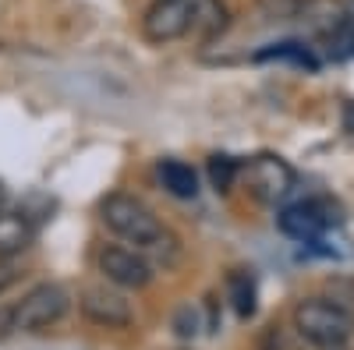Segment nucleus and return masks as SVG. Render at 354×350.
Listing matches in <instances>:
<instances>
[{"instance_id": "nucleus-1", "label": "nucleus", "mask_w": 354, "mask_h": 350, "mask_svg": "<svg viewBox=\"0 0 354 350\" xmlns=\"http://www.w3.org/2000/svg\"><path fill=\"white\" fill-rule=\"evenodd\" d=\"M100 216L117 237H124L138 251H163V248L177 244L163 230V223L156 220V213L145 202H138L135 195H110L100 206Z\"/></svg>"}, {"instance_id": "nucleus-2", "label": "nucleus", "mask_w": 354, "mask_h": 350, "mask_svg": "<svg viewBox=\"0 0 354 350\" xmlns=\"http://www.w3.org/2000/svg\"><path fill=\"white\" fill-rule=\"evenodd\" d=\"M294 333L319 350H340L354 333V315L330 298H308L294 308Z\"/></svg>"}, {"instance_id": "nucleus-3", "label": "nucleus", "mask_w": 354, "mask_h": 350, "mask_svg": "<svg viewBox=\"0 0 354 350\" xmlns=\"http://www.w3.org/2000/svg\"><path fill=\"white\" fill-rule=\"evenodd\" d=\"M68 290L57 283H39L15 304V329L21 333H39L50 329L53 322H61L68 315Z\"/></svg>"}, {"instance_id": "nucleus-4", "label": "nucleus", "mask_w": 354, "mask_h": 350, "mask_svg": "<svg viewBox=\"0 0 354 350\" xmlns=\"http://www.w3.org/2000/svg\"><path fill=\"white\" fill-rule=\"evenodd\" d=\"M241 173H245L248 195L255 202H262V206H277V202L287 198L290 188H294V166L280 156H270V153L248 159V166Z\"/></svg>"}, {"instance_id": "nucleus-5", "label": "nucleus", "mask_w": 354, "mask_h": 350, "mask_svg": "<svg viewBox=\"0 0 354 350\" xmlns=\"http://www.w3.org/2000/svg\"><path fill=\"white\" fill-rule=\"evenodd\" d=\"M337 209L330 206L326 198H305V202H294L287 206L280 216H277V226L287 233L290 241H301V244H312L319 241L322 233L330 230V223H337L340 216H333Z\"/></svg>"}, {"instance_id": "nucleus-6", "label": "nucleus", "mask_w": 354, "mask_h": 350, "mask_svg": "<svg viewBox=\"0 0 354 350\" xmlns=\"http://www.w3.org/2000/svg\"><path fill=\"white\" fill-rule=\"evenodd\" d=\"M192 32V0H153L142 14V36L149 43H174Z\"/></svg>"}, {"instance_id": "nucleus-7", "label": "nucleus", "mask_w": 354, "mask_h": 350, "mask_svg": "<svg viewBox=\"0 0 354 350\" xmlns=\"http://www.w3.org/2000/svg\"><path fill=\"white\" fill-rule=\"evenodd\" d=\"M100 273H103L106 283L121 286V290H142V286H149V280H153V266L145 262L142 251L117 248V244L100 251Z\"/></svg>"}, {"instance_id": "nucleus-8", "label": "nucleus", "mask_w": 354, "mask_h": 350, "mask_svg": "<svg viewBox=\"0 0 354 350\" xmlns=\"http://www.w3.org/2000/svg\"><path fill=\"white\" fill-rule=\"evenodd\" d=\"M82 315L93 326H103V329H124V326H131V318H135L131 304L124 301L121 290H113V283L82 290Z\"/></svg>"}, {"instance_id": "nucleus-9", "label": "nucleus", "mask_w": 354, "mask_h": 350, "mask_svg": "<svg viewBox=\"0 0 354 350\" xmlns=\"http://www.w3.org/2000/svg\"><path fill=\"white\" fill-rule=\"evenodd\" d=\"M347 18H351L347 8L337 4V0H305L301 11H298V21L305 25V32L312 39H319V43L326 39L330 32H337Z\"/></svg>"}, {"instance_id": "nucleus-10", "label": "nucleus", "mask_w": 354, "mask_h": 350, "mask_svg": "<svg viewBox=\"0 0 354 350\" xmlns=\"http://www.w3.org/2000/svg\"><path fill=\"white\" fill-rule=\"evenodd\" d=\"M36 237V223L28 220V213H0V258L21 255Z\"/></svg>"}, {"instance_id": "nucleus-11", "label": "nucleus", "mask_w": 354, "mask_h": 350, "mask_svg": "<svg viewBox=\"0 0 354 350\" xmlns=\"http://www.w3.org/2000/svg\"><path fill=\"white\" fill-rule=\"evenodd\" d=\"M192 32L198 36V43H213L227 32L223 0H192Z\"/></svg>"}, {"instance_id": "nucleus-12", "label": "nucleus", "mask_w": 354, "mask_h": 350, "mask_svg": "<svg viewBox=\"0 0 354 350\" xmlns=\"http://www.w3.org/2000/svg\"><path fill=\"white\" fill-rule=\"evenodd\" d=\"M156 177H160L163 191L174 195V198H195L198 195V173L181 159H160Z\"/></svg>"}, {"instance_id": "nucleus-13", "label": "nucleus", "mask_w": 354, "mask_h": 350, "mask_svg": "<svg viewBox=\"0 0 354 350\" xmlns=\"http://www.w3.org/2000/svg\"><path fill=\"white\" fill-rule=\"evenodd\" d=\"M255 64H266V61H287V64H298V68H305V71H319V57L312 53V46H305V43H270L266 50H259L255 57H252Z\"/></svg>"}, {"instance_id": "nucleus-14", "label": "nucleus", "mask_w": 354, "mask_h": 350, "mask_svg": "<svg viewBox=\"0 0 354 350\" xmlns=\"http://www.w3.org/2000/svg\"><path fill=\"white\" fill-rule=\"evenodd\" d=\"M227 298L234 304V311H238V318H252L255 315V280L238 269V273H230L227 280Z\"/></svg>"}, {"instance_id": "nucleus-15", "label": "nucleus", "mask_w": 354, "mask_h": 350, "mask_svg": "<svg viewBox=\"0 0 354 350\" xmlns=\"http://www.w3.org/2000/svg\"><path fill=\"white\" fill-rule=\"evenodd\" d=\"M322 50H326L330 61H351L354 57V18H347L337 32L322 39Z\"/></svg>"}, {"instance_id": "nucleus-16", "label": "nucleus", "mask_w": 354, "mask_h": 350, "mask_svg": "<svg viewBox=\"0 0 354 350\" xmlns=\"http://www.w3.org/2000/svg\"><path fill=\"white\" fill-rule=\"evenodd\" d=\"M238 173H241V163L234 159V156H209V184L216 191H230L234 181H238Z\"/></svg>"}, {"instance_id": "nucleus-17", "label": "nucleus", "mask_w": 354, "mask_h": 350, "mask_svg": "<svg viewBox=\"0 0 354 350\" xmlns=\"http://www.w3.org/2000/svg\"><path fill=\"white\" fill-rule=\"evenodd\" d=\"M305 0H255L262 21H294Z\"/></svg>"}, {"instance_id": "nucleus-18", "label": "nucleus", "mask_w": 354, "mask_h": 350, "mask_svg": "<svg viewBox=\"0 0 354 350\" xmlns=\"http://www.w3.org/2000/svg\"><path fill=\"white\" fill-rule=\"evenodd\" d=\"M262 350H294V343H287V329L283 326H270L262 340Z\"/></svg>"}, {"instance_id": "nucleus-19", "label": "nucleus", "mask_w": 354, "mask_h": 350, "mask_svg": "<svg viewBox=\"0 0 354 350\" xmlns=\"http://www.w3.org/2000/svg\"><path fill=\"white\" fill-rule=\"evenodd\" d=\"M18 280H21V269L11 266V258H0V294H8Z\"/></svg>"}, {"instance_id": "nucleus-20", "label": "nucleus", "mask_w": 354, "mask_h": 350, "mask_svg": "<svg viewBox=\"0 0 354 350\" xmlns=\"http://www.w3.org/2000/svg\"><path fill=\"white\" fill-rule=\"evenodd\" d=\"M11 333H18L15 329V304H0V340Z\"/></svg>"}, {"instance_id": "nucleus-21", "label": "nucleus", "mask_w": 354, "mask_h": 350, "mask_svg": "<svg viewBox=\"0 0 354 350\" xmlns=\"http://www.w3.org/2000/svg\"><path fill=\"white\" fill-rule=\"evenodd\" d=\"M347 131L354 135V103H347Z\"/></svg>"}, {"instance_id": "nucleus-22", "label": "nucleus", "mask_w": 354, "mask_h": 350, "mask_svg": "<svg viewBox=\"0 0 354 350\" xmlns=\"http://www.w3.org/2000/svg\"><path fill=\"white\" fill-rule=\"evenodd\" d=\"M4 206H8V191L0 188V213H4Z\"/></svg>"}, {"instance_id": "nucleus-23", "label": "nucleus", "mask_w": 354, "mask_h": 350, "mask_svg": "<svg viewBox=\"0 0 354 350\" xmlns=\"http://www.w3.org/2000/svg\"><path fill=\"white\" fill-rule=\"evenodd\" d=\"M347 14L354 18V0H347Z\"/></svg>"}]
</instances>
